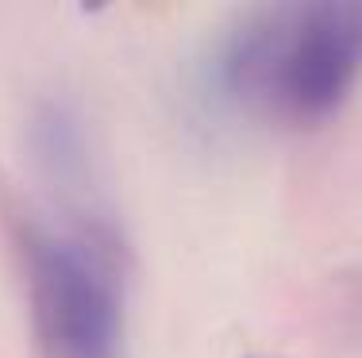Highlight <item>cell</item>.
<instances>
[{
    "label": "cell",
    "instance_id": "cell-1",
    "mask_svg": "<svg viewBox=\"0 0 362 358\" xmlns=\"http://www.w3.org/2000/svg\"><path fill=\"white\" fill-rule=\"evenodd\" d=\"M358 78L362 0L247 8L209 62V89L223 108L278 127L332 119Z\"/></svg>",
    "mask_w": 362,
    "mask_h": 358
},
{
    "label": "cell",
    "instance_id": "cell-2",
    "mask_svg": "<svg viewBox=\"0 0 362 358\" xmlns=\"http://www.w3.org/2000/svg\"><path fill=\"white\" fill-rule=\"evenodd\" d=\"M31 328L47 358H124V293L89 232L28 220L20 239Z\"/></svg>",
    "mask_w": 362,
    "mask_h": 358
},
{
    "label": "cell",
    "instance_id": "cell-3",
    "mask_svg": "<svg viewBox=\"0 0 362 358\" xmlns=\"http://www.w3.org/2000/svg\"><path fill=\"white\" fill-rule=\"evenodd\" d=\"M35 147H39V158L47 166H54L58 174H74L81 169V127L77 119L66 112L62 105H50L47 112L35 119Z\"/></svg>",
    "mask_w": 362,
    "mask_h": 358
}]
</instances>
